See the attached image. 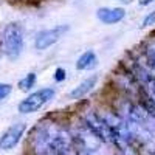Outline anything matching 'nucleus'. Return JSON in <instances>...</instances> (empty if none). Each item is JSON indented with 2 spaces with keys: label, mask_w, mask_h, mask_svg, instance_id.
I'll return each instance as SVG.
<instances>
[{
  "label": "nucleus",
  "mask_w": 155,
  "mask_h": 155,
  "mask_svg": "<svg viewBox=\"0 0 155 155\" xmlns=\"http://www.w3.org/2000/svg\"><path fill=\"white\" fill-rule=\"evenodd\" d=\"M39 155H68L71 152V137L62 129H41L36 137Z\"/></svg>",
  "instance_id": "nucleus-1"
},
{
  "label": "nucleus",
  "mask_w": 155,
  "mask_h": 155,
  "mask_svg": "<svg viewBox=\"0 0 155 155\" xmlns=\"http://www.w3.org/2000/svg\"><path fill=\"white\" fill-rule=\"evenodd\" d=\"M25 47V33L19 23H9L2 33V53L14 61L17 59Z\"/></svg>",
  "instance_id": "nucleus-2"
},
{
  "label": "nucleus",
  "mask_w": 155,
  "mask_h": 155,
  "mask_svg": "<svg viewBox=\"0 0 155 155\" xmlns=\"http://www.w3.org/2000/svg\"><path fill=\"white\" fill-rule=\"evenodd\" d=\"M54 88L53 87H44L39 88L36 92L30 93L25 99L19 102V112L20 113H34L37 110H41L45 104L54 98Z\"/></svg>",
  "instance_id": "nucleus-3"
},
{
  "label": "nucleus",
  "mask_w": 155,
  "mask_h": 155,
  "mask_svg": "<svg viewBox=\"0 0 155 155\" xmlns=\"http://www.w3.org/2000/svg\"><path fill=\"white\" fill-rule=\"evenodd\" d=\"M85 126L92 130L101 141L106 143H113V132L107 121L104 120V116L96 113V112H90L85 115Z\"/></svg>",
  "instance_id": "nucleus-4"
},
{
  "label": "nucleus",
  "mask_w": 155,
  "mask_h": 155,
  "mask_svg": "<svg viewBox=\"0 0 155 155\" xmlns=\"http://www.w3.org/2000/svg\"><path fill=\"white\" fill-rule=\"evenodd\" d=\"M70 30L68 25H58V27L53 28H48V30H42L39 31L34 37V47L36 50H47L51 45H54L56 42H59L62 36L65 34Z\"/></svg>",
  "instance_id": "nucleus-5"
},
{
  "label": "nucleus",
  "mask_w": 155,
  "mask_h": 155,
  "mask_svg": "<svg viewBox=\"0 0 155 155\" xmlns=\"http://www.w3.org/2000/svg\"><path fill=\"white\" fill-rule=\"evenodd\" d=\"M25 130H27V126L23 123H17V124H12L8 130L0 137V149L2 150H11L14 149L19 141L22 140Z\"/></svg>",
  "instance_id": "nucleus-6"
},
{
  "label": "nucleus",
  "mask_w": 155,
  "mask_h": 155,
  "mask_svg": "<svg viewBox=\"0 0 155 155\" xmlns=\"http://www.w3.org/2000/svg\"><path fill=\"white\" fill-rule=\"evenodd\" d=\"M96 17L106 25H115L126 17L124 8H99L96 11Z\"/></svg>",
  "instance_id": "nucleus-7"
},
{
  "label": "nucleus",
  "mask_w": 155,
  "mask_h": 155,
  "mask_svg": "<svg viewBox=\"0 0 155 155\" xmlns=\"http://www.w3.org/2000/svg\"><path fill=\"white\" fill-rule=\"evenodd\" d=\"M96 82H98V76H96V74H92V76L85 78L84 81H81V82L78 84V85L71 90V92L68 93V98H70V99H79V98L85 96L88 92H92V90H93V87L96 85Z\"/></svg>",
  "instance_id": "nucleus-8"
},
{
  "label": "nucleus",
  "mask_w": 155,
  "mask_h": 155,
  "mask_svg": "<svg viewBox=\"0 0 155 155\" xmlns=\"http://www.w3.org/2000/svg\"><path fill=\"white\" fill-rule=\"evenodd\" d=\"M96 65H98V58L95 54V51H92V50H87L76 61L78 70H93Z\"/></svg>",
  "instance_id": "nucleus-9"
},
{
  "label": "nucleus",
  "mask_w": 155,
  "mask_h": 155,
  "mask_svg": "<svg viewBox=\"0 0 155 155\" xmlns=\"http://www.w3.org/2000/svg\"><path fill=\"white\" fill-rule=\"evenodd\" d=\"M36 84V73H28L25 74V78L19 81V88L20 90H31Z\"/></svg>",
  "instance_id": "nucleus-10"
},
{
  "label": "nucleus",
  "mask_w": 155,
  "mask_h": 155,
  "mask_svg": "<svg viewBox=\"0 0 155 155\" xmlns=\"http://www.w3.org/2000/svg\"><path fill=\"white\" fill-rule=\"evenodd\" d=\"M12 92V85L6 84V82H0V101H3L5 98H8Z\"/></svg>",
  "instance_id": "nucleus-11"
},
{
  "label": "nucleus",
  "mask_w": 155,
  "mask_h": 155,
  "mask_svg": "<svg viewBox=\"0 0 155 155\" xmlns=\"http://www.w3.org/2000/svg\"><path fill=\"white\" fill-rule=\"evenodd\" d=\"M152 25H155V9L152 12H149V14L143 19V27H152Z\"/></svg>",
  "instance_id": "nucleus-12"
},
{
  "label": "nucleus",
  "mask_w": 155,
  "mask_h": 155,
  "mask_svg": "<svg viewBox=\"0 0 155 155\" xmlns=\"http://www.w3.org/2000/svg\"><path fill=\"white\" fill-rule=\"evenodd\" d=\"M54 79H56L58 82H61V81L65 79V70H64V68H58V70H56V74H54Z\"/></svg>",
  "instance_id": "nucleus-13"
},
{
  "label": "nucleus",
  "mask_w": 155,
  "mask_h": 155,
  "mask_svg": "<svg viewBox=\"0 0 155 155\" xmlns=\"http://www.w3.org/2000/svg\"><path fill=\"white\" fill-rule=\"evenodd\" d=\"M76 155H93L90 150H85V149H81V147H78L76 149Z\"/></svg>",
  "instance_id": "nucleus-14"
},
{
  "label": "nucleus",
  "mask_w": 155,
  "mask_h": 155,
  "mask_svg": "<svg viewBox=\"0 0 155 155\" xmlns=\"http://www.w3.org/2000/svg\"><path fill=\"white\" fill-rule=\"evenodd\" d=\"M152 2H155V0H140V5H141V6H146V5H149V3H152Z\"/></svg>",
  "instance_id": "nucleus-15"
}]
</instances>
